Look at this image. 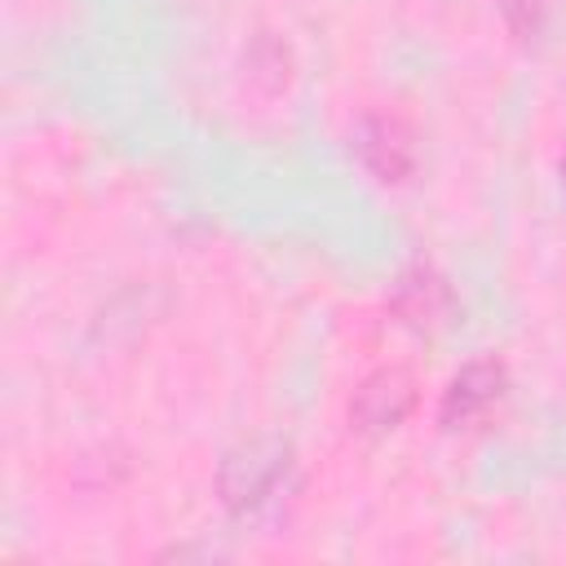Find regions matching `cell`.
<instances>
[{
    "mask_svg": "<svg viewBox=\"0 0 566 566\" xmlns=\"http://www.w3.org/2000/svg\"><path fill=\"white\" fill-rule=\"evenodd\" d=\"M296 491V455L283 438L256 433L226 451L217 469V495L230 517H265Z\"/></svg>",
    "mask_w": 566,
    "mask_h": 566,
    "instance_id": "6da1fadb",
    "label": "cell"
},
{
    "mask_svg": "<svg viewBox=\"0 0 566 566\" xmlns=\"http://www.w3.org/2000/svg\"><path fill=\"white\" fill-rule=\"evenodd\" d=\"M509 389V371L500 358H473L464 363L447 389H442V402H438V424L442 429H469L478 424Z\"/></svg>",
    "mask_w": 566,
    "mask_h": 566,
    "instance_id": "7a4b0ae2",
    "label": "cell"
},
{
    "mask_svg": "<svg viewBox=\"0 0 566 566\" xmlns=\"http://www.w3.org/2000/svg\"><path fill=\"white\" fill-rule=\"evenodd\" d=\"M416 407V380L402 367H376L358 380L349 398V424L358 433H389L398 429Z\"/></svg>",
    "mask_w": 566,
    "mask_h": 566,
    "instance_id": "3957f363",
    "label": "cell"
},
{
    "mask_svg": "<svg viewBox=\"0 0 566 566\" xmlns=\"http://www.w3.org/2000/svg\"><path fill=\"white\" fill-rule=\"evenodd\" d=\"M349 150L376 181H402L416 168V142L398 115H363L349 133Z\"/></svg>",
    "mask_w": 566,
    "mask_h": 566,
    "instance_id": "277c9868",
    "label": "cell"
},
{
    "mask_svg": "<svg viewBox=\"0 0 566 566\" xmlns=\"http://www.w3.org/2000/svg\"><path fill=\"white\" fill-rule=\"evenodd\" d=\"M451 305H455L451 301V287H447V279L433 265L402 270L398 283H394V292H389V310L398 314V323H407L416 332H429V327L447 323Z\"/></svg>",
    "mask_w": 566,
    "mask_h": 566,
    "instance_id": "5b68a950",
    "label": "cell"
},
{
    "mask_svg": "<svg viewBox=\"0 0 566 566\" xmlns=\"http://www.w3.org/2000/svg\"><path fill=\"white\" fill-rule=\"evenodd\" d=\"M495 4L504 13L509 31L531 44V40H544L548 35V27L562 18V4L566 0H495Z\"/></svg>",
    "mask_w": 566,
    "mask_h": 566,
    "instance_id": "8992f818",
    "label": "cell"
},
{
    "mask_svg": "<svg viewBox=\"0 0 566 566\" xmlns=\"http://www.w3.org/2000/svg\"><path fill=\"white\" fill-rule=\"evenodd\" d=\"M557 172H562V195H566V155H562V168Z\"/></svg>",
    "mask_w": 566,
    "mask_h": 566,
    "instance_id": "52a82bcc",
    "label": "cell"
}]
</instances>
